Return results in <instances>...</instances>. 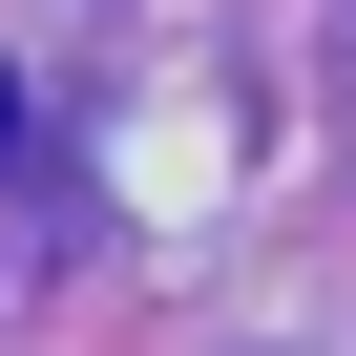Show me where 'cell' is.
I'll return each mask as SVG.
<instances>
[{"instance_id": "6da1fadb", "label": "cell", "mask_w": 356, "mask_h": 356, "mask_svg": "<svg viewBox=\"0 0 356 356\" xmlns=\"http://www.w3.org/2000/svg\"><path fill=\"white\" fill-rule=\"evenodd\" d=\"M0 147H22V84H0Z\"/></svg>"}]
</instances>
